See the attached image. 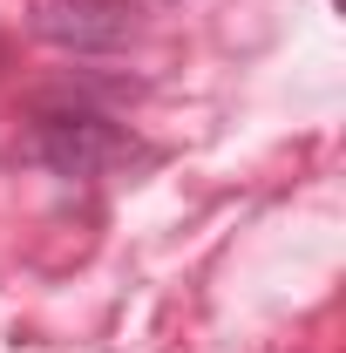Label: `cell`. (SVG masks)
<instances>
[{"mask_svg":"<svg viewBox=\"0 0 346 353\" xmlns=\"http://www.w3.org/2000/svg\"><path fill=\"white\" fill-rule=\"evenodd\" d=\"M14 157H21V163H41L48 176L88 183V176H102V170H116V163H130V157H136V136L123 130L116 116L88 109V102H41Z\"/></svg>","mask_w":346,"mask_h":353,"instance_id":"cell-1","label":"cell"},{"mask_svg":"<svg viewBox=\"0 0 346 353\" xmlns=\"http://www.w3.org/2000/svg\"><path fill=\"white\" fill-rule=\"evenodd\" d=\"M28 34L61 54H116L143 34L136 0H28Z\"/></svg>","mask_w":346,"mask_h":353,"instance_id":"cell-2","label":"cell"}]
</instances>
